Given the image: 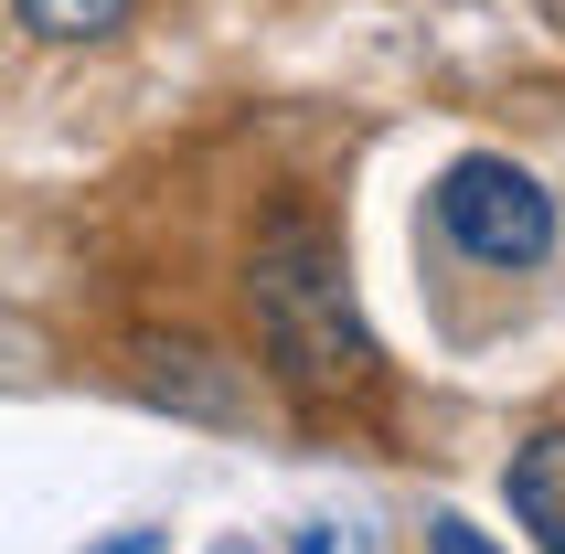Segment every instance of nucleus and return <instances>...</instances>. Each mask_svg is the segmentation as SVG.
Instances as JSON below:
<instances>
[{"mask_svg":"<svg viewBox=\"0 0 565 554\" xmlns=\"http://www.w3.org/2000/svg\"><path fill=\"white\" fill-rule=\"evenodd\" d=\"M427 554H502V544H491L470 512H438V523H427Z\"/></svg>","mask_w":565,"mask_h":554,"instance_id":"obj_5","label":"nucleus"},{"mask_svg":"<svg viewBox=\"0 0 565 554\" xmlns=\"http://www.w3.org/2000/svg\"><path fill=\"white\" fill-rule=\"evenodd\" d=\"M246 320H256V352L288 395L310 405H342L374 384V331L352 309V256L342 235L310 214V203H278V214L246 235Z\"/></svg>","mask_w":565,"mask_h":554,"instance_id":"obj_1","label":"nucleus"},{"mask_svg":"<svg viewBox=\"0 0 565 554\" xmlns=\"http://www.w3.org/2000/svg\"><path fill=\"white\" fill-rule=\"evenodd\" d=\"M502 501H512V523L534 533V554H565V427H534L502 459Z\"/></svg>","mask_w":565,"mask_h":554,"instance_id":"obj_3","label":"nucleus"},{"mask_svg":"<svg viewBox=\"0 0 565 554\" xmlns=\"http://www.w3.org/2000/svg\"><path fill=\"white\" fill-rule=\"evenodd\" d=\"M427 214H438V235L470 256V267L523 277V267H544V256H555V192H544L523 160H502V150L448 160L438 192H427Z\"/></svg>","mask_w":565,"mask_h":554,"instance_id":"obj_2","label":"nucleus"},{"mask_svg":"<svg viewBox=\"0 0 565 554\" xmlns=\"http://www.w3.org/2000/svg\"><path fill=\"white\" fill-rule=\"evenodd\" d=\"M11 22L32 43H107V32L139 22V0H11Z\"/></svg>","mask_w":565,"mask_h":554,"instance_id":"obj_4","label":"nucleus"}]
</instances>
